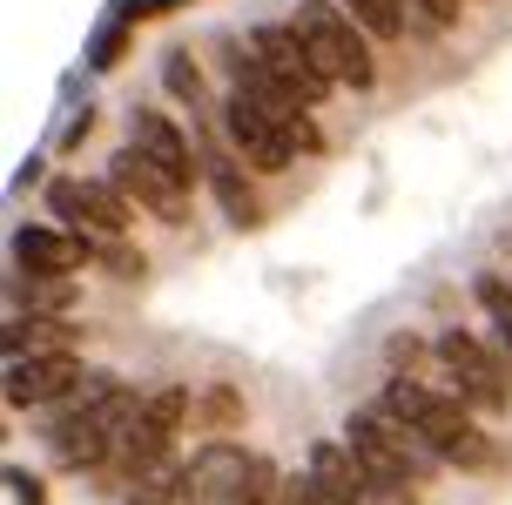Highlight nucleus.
I'll list each match as a JSON object with an SVG mask.
<instances>
[{"label":"nucleus","mask_w":512,"mask_h":505,"mask_svg":"<svg viewBox=\"0 0 512 505\" xmlns=\"http://www.w3.org/2000/svg\"><path fill=\"white\" fill-rule=\"evenodd\" d=\"M378 404L398 418V425H411V438H418L438 465H452V472H499V465H506V445H499V438H492L445 384H432V378H384Z\"/></svg>","instance_id":"f257e3e1"},{"label":"nucleus","mask_w":512,"mask_h":505,"mask_svg":"<svg viewBox=\"0 0 512 505\" xmlns=\"http://www.w3.org/2000/svg\"><path fill=\"white\" fill-rule=\"evenodd\" d=\"M337 438H344V452L358 458V472L371 479L378 505H418V499H425L438 458L425 452V445L411 438V425H398L378 398L358 404V411L344 418V431H337Z\"/></svg>","instance_id":"f03ea898"},{"label":"nucleus","mask_w":512,"mask_h":505,"mask_svg":"<svg viewBox=\"0 0 512 505\" xmlns=\"http://www.w3.org/2000/svg\"><path fill=\"white\" fill-rule=\"evenodd\" d=\"M216 122H223V135H230V149L250 162V176H283L297 155H324L331 149L324 128H317V115H270L263 101L236 95V88L223 95Z\"/></svg>","instance_id":"7ed1b4c3"},{"label":"nucleus","mask_w":512,"mask_h":505,"mask_svg":"<svg viewBox=\"0 0 512 505\" xmlns=\"http://www.w3.org/2000/svg\"><path fill=\"white\" fill-rule=\"evenodd\" d=\"M432 344H438V384H445L465 411L499 418V411L512 404V351L499 344V337H479V330H465V324H445Z\"/></svg>","instance_id":"20e7f679"},{"label":"nucleus","mask_w":512,"mask_h":505,"mask_svg":"<svg viewBox=\"0 0 512 505\" xmlns=\"http://www.w3.org/2000/svg\"><path fill=\"white\" fill-rule=\"evenodd\" d=\"M290 27L304 34V48L317 54V68L331 75V88H351V95H371L378 88V54H371V34H364L344 0H304Z\"/></svg>","instance_id":"39448f33"},{"label":"nucleus","mask_w":512,"mask_h":505,"mask_svg":"<svg viewBox=\"0 0 512 505\" xmlns=\"http://www.w3.org/2000/svg\"><path fill=\"white\" fill-rule=\"evenodd\" d=\"M48 209H54L61 229H75V236H88V243H122L128 223H135L128 196L108 176H54L48 182Z\"/></svg>","instance_id":"423d86ee"},{"label":"nucleus","mask_w":512,"mask_h":505,"mask_svg":"<svg viewBox=\"0 0 512 505\" xmlns=\"http://www.w3.org/2000/svg\"><path fill=\"white\" fill-rule=\"evenodd\" d=\"M250 54L283 81V88H290V95H297V108H310V115H317V108L331 101V75L317 68V54L304 48V34H297L290 21H263V27H250Z\"/></svg>","instance_id":"0eeeda50"},{"label":"nucleus","mask_w":512,"mask_h":505,"mask_svg":"<svg viewBox=\"0 0 512 505\" xmlns=\"http://www.w3.org/2000/svg\"><path fill=\"white\" fill-rule=\"evenodd\" d=\"M88 391V371H81V351H54V357H21L7 364V411H34V404H81Z\"/></svg>","instance_id":"6e6552de"},{"label":"nucleus","mask_w":512,"mask_h":505,"mask_svg":"<svg viewBox=\"0 0 512 505\" xmlns=\"http://www.w3.org/2000/svg\"><path fill=\"white\" fill-rule=\"evenodd\" d=\"M108 182L128 196V209H149L155 223H169V229L189 223V189H182L176 176H162L142 149H115L108 155Z\"/></svg>","instance_id":"1a4fd4ad"},{"label":"nucleus","mask_w":512,"mask_h":505,"mask_svg":"<svg viewBox=\"0 0 512 505\" xmlns=\"http://www.w3.org/2000/svg\"><path fill=\"white\" fill-rule=\"evenodd\" d=\"M128 149H142L162 169V176H176L182 189H196V176H203V149H196V135L182 122H169L162 108H128Z\"/></svg>","instance_id":"9d476101"},{"label":"nucleus","mask_w":512,"mask_h":505,"mask_svg":"<svg viewBox=\"0 0 512 505\" xmlns=\"http://www.w3.org/2000/svg\"><path fill=\"white\" fill-rule=\"evenodd\" d=\"M7 250H14L21 277H54V283H75L81 263H95V243L75 236V229H61V223H21Z\"/></svg>","instance_id":"9b49d317"},{"label":"nucleus","mask_w":512,"mask_h":505,"mask_svg":"<svg viewBox=\"0 0 512 505\" xmlns=\"http://www.w3.org/2000/svg\"><path fill=\"white\" fill-rule=\"evenodd\" d=\"M250 465H256V452H243L230 438H209L203 452L182 465V505H236Z\"/></svg>","instance_id":"f8f14e48"},{"label":"nucleus","mask_w":512,"mask_h":505,"mask_svg":"<svg viewBox=\"0 0 512 505\" xmlns=\"http://www.w3.org/2000/svg\"><path fill=\"white\" fill-rule=\"evenodd\" d=\"M196 149H203V182L209 196L223 202V216H230L236 229L256 223V189H250V162L230 149V135H216L209 122H196Z\"/></svg>","instance_id":"ddd939ff"},{"label":"nucleus","mask_w":512,"mask_h":505,"mask_svg":"<svg viewBox=\"0 0 512 505\" xmlns=\"http://www.w3.org/2000/svg\"><path fill=\"white\" fill-rule=\"evenodd\" d=\"M41 431H48L54 465H68V472H115V438L95 425L88 404H61Z\"/></svg>","instance_id":"4468645a"},{"label":"nucleus","mask_w":512,"mask_h":505,"mask_svg":"<svg viewBox=\"0 0 512 505\" xmlns=\"http://www.w3.org/2000/svg\"><path fill=\"white\" fill-rule=\"evenodd\" d=\"M310 485H317V499L324 505H378V492H371V479L358 472V458L344 452V438H317L304 458Z\"/></svg>","instance_id":"2eb2a0df"},{"label":"nucleus","mask_w":512,"mask_h":505,"mask_svg":"<svg viewBox=\"0 0 512 505\" xmlns=\"http://www.w3.org/2000/svg\"><path fill=\"white\" fill-rule=\"evenodd\" d=\"M54 351H81L75 317H7V364H21V357H54Z\"/></svg>","instance_id":"dca6fc26"},{"label":"nucleus","mask_w":512,"mask_h":505,"mask_svg":"<svg viewBox=\"0 0 512 505\" xmlns=\"http://www.w3.org/2000/svg\"><path fill=\"white\" fill-rule=\"evenodd\" d=\"M7 317H75V283L54 277H7Z\"/></svg>","instance_id":"f3484780"},{"label":"nucleus","mask_w":512,"mask_h":505,"mask_svg":"<svg viewBox=\"0 0 512 505\" xmlns=\"http://www.w3.org/2000/svg\"><path fill=\"white\" fill-rule=\"evenodd\" d=\"M162 88H169L196 122H209V108H223V101L209 95V75H203V61H196V48H169L162 54Z\"/></svg>","instance_id":"a211bd4d"},{"label":"nucleus","mask_w":512,"mask_h":505,"mask_svg":"<svg viewBox=\"0 0 512 505\" xmlns=\"http://www.w3.org/2000/svg\"><path fill=\"white\" fill-rule=\"evenodd\" d=\"M344 14L378 41V48H391V41H405L411 34V14H405V0H344Z\"/></svg>","instance_id":"6ab92c4d"},{"label":"nucleus","mask_w":512,"mask_h":505,"mask_svg":"<svg viewBox=\"0 0 512 505\" xmlns=\"http://www.w3.org/2000/svg\"><path fill=\"white\" fill-rule=\"evenodd\" d=\"M472 303L486 310L492 337L512 351V277H506V270H479V277H472Z\"/></svg>","instance_id":"aec40b11"},{"label":"nucleus","mask_w":512,"mask_h":505,"mask_svg":"<svg viewBox=\"0 0 512 505\" xmlns=\"http://www.w3.org/2000/svg\"><path fill=\"white\" fill-rule=\"evenodd\" d=\"M149 418L162 438H182V425L196 418V391L189 384H162V391H149Z\"/></svg>","instance_id":"412c9836"},{"label":"nucleus","mask_w":512,"mask_h":505,"mask_svg":"<svg viewBox=\"0 0 512 505\" xmlns=\"http://www.w3.org/2000/svg\"><path fill=\"white\" fill-rule=\"evenodd\" d=\"M196 425H209V431H236V425H243V398H236L230 384H216V391H196Z\"/></svg>","instance_id":"4be33fe9"},{"label":"nucleus","mask_w":512,"mask_h":505,"mask_svg":"<svg viewBox=\"0 0 512 505\" xmlns=\"http://www.w3.org/2000/svg\"><path fill=\"white\" fill-rule=\"evenodd\" d=\"M277 499H283V465L256 452V465H250V479H243V492H236V505H277Z\"/></svg>","instance_id":"5701e85b"},{"label":"nucleus","mask_w":512,"mask_h":505,"mask_svg":"<svg viewBox=\"0 0 512 505\" xmlns=\"http://www.w3.org/2000/svg\"><path fill=\"white\" fill-rule=\"evenodd\" d=\"M405 14L418 27H432V34H452V27H459V14H465V0H405Z\"/></svg>","instance_id":"b1692460"},{"label":"nucleus","mask_w":512,"mask_h":505,"mask_svg":"<svg viewBox=\"0 0 512 505\" xmlns=\"http://www.w3.org/2000/svg\"><path fill=\"white\" fill-rule=\"evenodd\" d=\"M122 54H128V27H122V21H108L102 34H95V48H88V68L102 75V68H115V61H122Z\"/></svg>","instance_id":"393cba45"},{"label":"nucleus","mask_w":512,"mask_h":505,"mask_svg":"<svg viewBox=\"0 0 512 505\" xmlns=\"http://www.w3.org/2000/svg\"><path fill=\"white\" fill-rule=\"evenodd\" d=\"M95 263H102L108 277H122V283H135V277H142V256L128 250V243H95Z\"/></svg>","instance_id":"a878e982"},{"label":"nucleus","mask_w":512,"mask_h":505,"mask_svg":"<svg viewBox=\"0 0 512 505\" xmlns=\"http://www.w3.org/2000/svg\"><path fill=\"white\" fill-rule=\"evenodd\" d=\"M7 492H14V505H48V485L34 479L27 465H7Z\"/></svg>","instance_id":"bb28decb"},{"label":"nucleus","mask_w":512,"mask_h":505,"mask_svg":"<svg viewBox=\"0 0 512 505\" xmlns=\"http://www.w3.org/2000/svg\"><path fill=\"white\" fill-rule=\"evenodd\" d=\"M277 505H324V499H317L310 472H283V499H277Z\"/></svg>","instance_id":"cd10ccee"},{"label":"nucleus","mask_w":512,"mask_h":505,"mask_svg":"<svg viewBox=\"0 0 512 505\" xmlns=\"http://www.w3.org/2000/svg\"><path fill=\"white\" fill-rule=\"evenodd\" d=\"M88 128H95V101H88V108H75V115L61 122V142H54V149H75V142L88 135Z\"/></svg>","instance_id":"c85d7f7f"},{"label":"nucleus","mask_w":512,"mask_h":505,"mask_svg":"<svg viewBox=\"0 0 512 505\" xmlns=\"http://www.w3.org/2000/svg\"><path fill=\"white\" fill-rule=\"evenodd\" d=\"M41 176H48V169H41V155H34V162H21V176H14V189H34Z\"/></svg>","instance_id":"c756f323"},{"label":"nucleus","mask_w":512,"mask_h":505,"mask_svg":"<svg viewBox=\"0 0 512 505\" xmlns=\"http://www.w3.org/2000/svg\"><path fill=\"white\" fill-rule=\"evenodd\" d=\"M506 277H512V270H506Z\"/></svg>","instance_id":"7c9ffc66"}]
</instances>
